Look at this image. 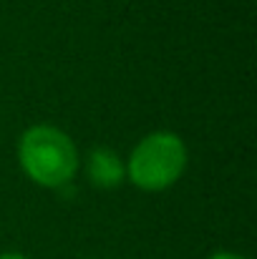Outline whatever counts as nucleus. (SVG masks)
I'll use <instances>...</instances> for the list:
<instances>
[{"label": "nucleus", "mask_w": 257, "mask_h": 259, "mask_svg": "<svg viewBox=\"0 0 257 259\" xmlns=\"http://www.w3.org/2000/svg\"><path fill=\"white\" fill-rule=\"evenodd\" d=\"M18 161L33 184L58 189L74 179L79 169V151L68 134L56 126L38 123L20 136Z\"/></svg>", "instance_id": "obj_1"}, {"label": "nucleus", "mask_w": 257, "mask_h": 259, "mask_svg": "<svg viewBox=\"0 0 257 259\" xmlns=\"http://www.w3.org/2000/svg\"><path fill=\"white\" fill-rule=\"evenodd\" d=\"M187 169V146L184 141L169 134L157 131L144 136L126 161V176L144 191H164Z\"/></svg>", "instance_id": "obj_2"}, {"label": "nucleus", "mask_w": 257, "mask_h": 259, "mask_svg": "<svg viewBox=\"0 0 257 259\" xmlns=\"http://www.w3.org/2000/svg\"><path fill=\"white\" fill-rule=\"evenodd\" d=\"M86 174H88V181L93 186H101V189H114L124 181L126 176V164L111 151V149H93L88 154V161H86Z\"/></svg>", "instance_id": "obj_3"}, {"label": "nucleus", "mask_w": 257, "mask_h": 259, "mask_svg": "<svg viewBox=\"0 0 257 259\" xmlns=\"http://www.w3.org/2000/svg\"><path fill=\"white\" fill-rule=\"evenodd\" d=\"M209 259H247V257H242V254H235V252H217V254H212Z\"/></svg>", "instance_id": "obj_4"}, {"label": "nucleus", "mask_w": 257, "mask_h": 259, "mask_svg": "<svg viewBox=\"0 0 257 259\" xmlns=\"http://www.w3.org/2000/svg\"><path fill=\"white\" fill-rule=\"evenodd\" d=\"M0 259H28L25 254H18V252H5V254H0Z\"/></svg>", "instance_id": "obj_5"}]
</instances>
